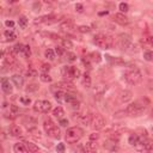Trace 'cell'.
Returning a JSON list of instances; mask_svg holds the SVG:
<instances>
[{
    "mask_svg": "<svg viewBox=\"0 0 153 153\" xmlns=\"http://www.w3.org/2000/svg\"><path fill=\"white\" fill-rule=\"evenodd\" d=\"M151 115H152V117H153V108H152V110H151Z\"/></svg>",
    "mask_w": 153,
    "mask_h": 153,
    "instance_id": "cell-53",
    "label": "cell"
},
{
    "mask_svg": "<svg viewBox=\"0 0 153 153\" xmlns=\"http://www.w3.org/2000/svg\"><path fill=\"white\" fill-rule=\"evenodd\" d=\"M55 86H57L59 90H62V91H65V90H67V91H74L73 85L72 84H68V83H59ZM65 92H66V91H65Z\"/></svg>",
    "mask_w": 153,
    "mask_h": 153,
    "instance_id": "cell-20",
    "label": "cell"
},
{
    "mask_svg": "<svg viewBox=\"0 0 153 153\" xmlns=\"http://www.w3.org/2000/svg\"><path fill=\"white\" fill-rule=\"evenodd\" d=\"M18 24H19V26H20L22 29H25V28H26V25H28V18H26V17H24V16L19 17Z\"/></svg>",
    "mask_w": 153,
    "mask_h": 153,
    "instance_id": "cell-29",
    "label": "cell"
},
{
    "mask_svg": "<svg viewBox=\"0 0 153 153\" xmlns=\"http://www.w3.org/2000/svg\"><path fill=\"white\" fill-rule=\"evenodd\" d=\"M98 139V134H91L90 135V140L92 141V140H97Z\"/></svg>",
    "mask_w": 153,
    "mask_h": 153,
    "instance_id": "cell-48",
    "label": "cell"
},
{
    "mask_svg": "<svg viewBox=\"0 0 153 153\" xmlns=\"http://www.w3.org/2000/svg\"><path fill=\"white\" fill-rule=\"evenodd\" d=\"M5 25H6V26H10V28H12V26L15 25V23H13L12 20H6V22H5Z\"/></svg>",
    "mask_w": 153,
    "mask_h": 153,
    "instance_id": "cell-47",
    "label": "cell"
},
{
    "mask_svg": "<svg viewBox=\"0 0 153 153\" xmlns=\"http://www.w3.org/2000/svg\"><path fill=\"white\" fill-rule=\"evenodd\" d=\"M144 57L146 61H149V62H153V51H145Z\"/></svg>",
    "mask_w": 153,
    "mask_h": 153,
    "instance_id": "cell-35",
    "label": "cell"
},
{
    "mask_svg": "<svg viewBox=\"0 0 153 153\" xmlns=\"http://www.w3.org/2000/svg\"><path fill=\"white\" fill-rule=\"evenodd\" d=\"M24 47L25 46H23V44H20V43H18V44H16L15 47H13V53H23V50H24Z\"/></svg>",
    "mask_w": 153,
    "mask_h": 153,
    "instance_id": "cell-37",
    "label": "cell"
},
{
    "mask_svg": "<svg viewBox=\"0 0 153 153\" xmlns=\"http://www.w3.org/2000/svg\"><path fill=\"white\" fill-rule=\"evenodd\" d=\"M53 115H54V117H56L57 120H62L64 118V116H65V110H64V108L62 107H56L54 110H53Z\"/></svg>",
    "mask_w": 153,
    "mask_h": 153,
    "instance_id": "cell-16",
    "label": "cell"
},
{
    "mask_svg": "<svg viewBox=\"0 0 153 153\" xmlns=\"http://www.w3.org/2000/svg\"><path fill=\"white\" fill-rule=\"evenodd\" d=\"M91 126L95 131H101L104 128L105 126V120L102 115H96L92 117V122H91Z\"/></svg>",
    "mask_w": 153,
    "mask_h": 153,
    "instance_id": "cell-8",
    "label": "cell"
},
{
    "mask_svg": "<svg viewBox=\"0 0 153 153\" xmlns=\"http://www.w3.org/2000/svg\"><path fill=\"white\" fill-rule=\"evenodd\" d=\"M51 109V103L48 101H36L34 104V111L36 112H41V114H46Z\"/></svg>",
    "mask_w": 153,
    "mask_h": 153,
    "instance_id": "cell-7",
    "label": "cell"
},
{
    "mask_svg": "<svg viewBox=\"0 0 153 153\" xmlns=\"http://www.w3.org/2000/svg\"><path fill=\"white\" fill-rule=\"evenodd\" d=\"M18 115H19V109H18L16 105H10L9 112H7V117L13 120V118H16Z\"/></svg>",
    "mask_w": 153,
    "mask_h": 153,
    "instance_id": "cell-17",
    "label": "cell"
},
{
    "mask_svg": "<svg viewBox=\"0 0 153 153\" xmlns=\"http://www.w3.org/2000/svg\"><path fill=\"white\" fill-rule=\"evenodd\" d=\"M145 110H146V105L144 104V103H141V102H134V103H132V104H129L127 108H126V110H125V112L128 115V116H134V117H136V116H141L144 112H145Z\"/></svg>",
    "mask_w": 153,
    "mask_h": 153,
    "instance_id": "cell-3",
    "label": "cell"
},
{
    "mask_svg": "<svg viewBox=\"0 0 153 153\" xmlns=\"http://www.w3.org/2000/svg\"><path fill=\"white\" fill-rule=\"evenodd\" d=\"M12 81L15 83V85H16L17 87H20V86H23V84H24V79H23V77L19 75V74H15V75L12 77Z\"/></svg>",
    "mask_w": 153,
    "mask_h": 153,
    "instance_id": "cell-21",
    "label": "cell"
},
{
    "mask_svg": "<svg viewBox=\"0 0 153 153\" xmlns=\"http://www.w3.org/2000/svg\"><path fill=\"white\" fill-rule=\"evenodd\" d=\"M83 129L79 128V127H72V128H68L67 132H66V135H65V139L67 141V144H75L78 142L81 138H83Z\"/></svg>",
    "mask_w": 153,
    "mask_h": 153,
    "instance_id": "cell-4",
    "label": "cell"
},
{
    "mask_svg": "<svg viewBox=\"0 0 153 153\" xmlns=\"http://www.w3.org/2000/svg\"><path fill=\"white\" fill-rule=\"evenodd\" d=\"M25 146H26V148H28V151H29L30 153H36V152H38V147H37L35 144H33V142H26Z\"/></svg>",
    "mask_w": 153,
    "mask_h": 153,
    "instance_id": "cell-26",
    "label": "cell"
},
{
    "mask_svg": "<svg viewBox=\"0 0 153 153\" xmlns=\"http://www.w3.org/2000/svg\"><path fill=\"white\" fill-rule=\"evenodd\" d=\"M78 30H79L80 33H90V31H91V29H90L88 26H85V25L79 26V28H78Z\"/></svg>",
    "mask_w": 153,
    "mask_h": 153,
    "instance_id": "cell-42",
    "label": "cell"
},
{
    "mask_svg": "<svg viewBox=\"0 0 153 153\" xmlns=\"http://www.w3.org/2000/svg\"><path fill=\"white\" fill-rule=\"evenodd\" d=\"M20 102H22L24 105H29L30 103H31V99L26 98V97H20Z\"/></svg>",
    "mask_w": 153,
    "mask_h": 153,
    "instance_id": "cell-44",
    "label": "cell"
},
{
    "mask_svg": "<svg viewBox=\"0 0 153 153\" xmlns=\"http://www.w3.org/2000/svg\"><path fill=\"white\" fill-rule=\"evenodd\" d=\"M131 43H132V40H131V36H129L128 34H121V35L117 37L116 44H117V47H118L120 49H122V50H127V49L129 48Z\"/></svg>",
    "mask_w": 153,
    "mask_h": 153,
    "instance_id": "cell-6",
    "label": "cell"
},
{
    "mask_svg": "<svg viewBox=\"0 0 153 153\" xmlns=\"http://www.w3.org/2000/svg\"><path fill=\"white\" fill-rule=\"evenodd\" d=\"M55 126V123H54V122L50 120V118H48V120H46L44 121V123H43V128H44V131L46 132H48L50 128H53Z\"/></svg>",
    "mask_w": 153,
    "mask_h": 153,
    "instance_id": "cell-27",
    "label": "cell"
},
{
    "mask_svg": "<svg viewBox=\"0 0 153 153\" xmlns=\"http://www.w3.org/2000/svg\"><path fill=\"white\" fill-rule=\"evenodd\" d=\"M125 79L129 85L135 86L142 81V73L138 67L134 66L133 68H129L128 71L125 72Z\"/></svg>",
    "mask_w": 153,
    "mask_h": 153,
    "instance_id": "cell-1",
    "label": "cell"
},
{
    "mask_svg": "<svg viewBox=\"0 0 153 153\" xmlns=\"http://www.w3.org/2000/svg\"><path fill=\"white\" fill-rule=\"evenodd\" d=\"M55 54H57L59 56H61V55H62L64 54V50H62V47H55Z\"/></svg>",
    "mask_w": 153,
    "mask_h": 153,
    "instance_id": "cell-45",
    "label": "cell"
},
{
    "mask_svg": "<svg viewBox=\"0 0 153 153\" xmlns=\"http://www.w3.org/2000/svg\"><path fill=\"white\" fill-rule=\"evenodd\" d=\"M37 90H38V85H37V84H30V85H28V87H26L28 92H35V91H37Z\"/></svg>",
    "mask_w": 153,
    "mask_h": 153,
    "instance_id": "cell-34",
    "label": "cell"
},
{
    "mask_svg": "<svg viewBox=\"0 0 153 153\" xmlns=\"http://www.w3.org/2000/svg\"><path fill=\"white\" fill-rule=\"evenodd\" d=\"M3 57L5 60V62L10 66H12L16 62V57H15V53L13 50H7V51H3Z\"/></svg>",
    "mask_w": 153,
    "mask_h": 153,
    "instance_id": "cell-10",
    "label": "cell"
},
{
    "mask_svg": "<svg viewBox=\"0 0 153 153\" xmlns=\"http://www.w3.org/2000/svg\"><path fill=\"white\" fill-rule=\"evenodd\" d=\"M86 153H96V151H86Z\"/></svg>",
    "mask_w": 153,
    "mask_h": 153,
    "instance_id": "cell-51",
    "label": "cell"
},
{
    "mask_svg": "<svg viewBox=\"0 0 153 153\" xmlns=\"http://www.w3.org/2000/svg\"><path fill=\"white\" fill-rule=\"evenodd\" d=\"M49 71H50V65L49 64H43L41 66V72L42 73H48Z\"/></svg>",
    "mask_w": 153,
    "mask_h": 153,
    "instance_id": "cell-39",
    "label": "cell"
},
{
    "mask_svg": "<svg viewBox=\"0 0 153 153\" xmlns=\"http://www.w3.org/2000/svg\"><path fill=\"white\" fill-rule=\"evenodd\" d=\"M114 19H115L116 23H118L121 25H127L129 23V19L125 13H115Z\"/></svg>",
    "mask_w": 153,
    "mask_h": 153,
    "instance_id": "cell-11",
    "label": "cell"
},
{
    "mask_svg": "<svg viewBox=\"0 0 153 153\" xmlns=\"http://www.w3.org/2000/svg\"><path fill=\"white\" fill-rule=\"evenodd\" d=\"M79 116H78V121L80 122V123H83V125H91V122H92V116L91 115H88V114H86V115H80V114H78Z\"/></svg>",
    "mask_w": 153,
    "mask_h": 153,
    "instance_id": "cell-15",
    "label": "cell"
},
{
    "mask_svg": "<svg viewBox=\"0 0 153 153\" xmlns=\"http://www.w3.org/2000/svg\"><path fill=\"white\" fill-rule=\"evenodd\" d=\"M146 42H147L148 44L153 46V36H152V37H148V38H146Z\"/></svg>",
    "mask_w": 153,
    "mask_h": 153,
    "instance_id": "cell-49",
    "label": "cell"
},
{
    "mask_svg": "<svg viewBox=\"0 0 153 153\" xmlns=\"http://www.w3.org/2000/svg\"><path fill=\"white\" fill-rule=\"evenodd\" d=\"M90 56H92V57H90L92 61H96V62H99V61H101V57H99V54L98 53H92Z\"/></svg>",
    "mask_w": 153,
    "mask_h": 153,
    "instance_id": "cell-41",
    "label": "cell"
},
{
    "mask_svg": "<svg viewBox=\"0 0 153 153\" xmlns=\"http://www.w3.org/2000/svg\"><path fill=\"white\" fill-rule=\"evenodd\" d=\"M129 144L131 145H133V146H136L138 145V142L140 141V136L139 135H136V134H132L131 136H129Z\"/></svg>",
    "mask_w": 153,
    "mask_h": 153,
    "instance_id": "cell-28",
    "label": "cell"
},
{
    "mask_svg": "<svg viewBox=\"0 0 153 153\" xmlns=\"http://www.w3.org/2000/svg\"><path fill=\"white\" fill-rule=\"evenodd\" d=\"M60 123H61V126H67V125H68V122H67L66 120H61Z\"/></svg>",
    "mask_w": 153,
    "mask_h": 153,
    "instance_id": "cell-50",
    "label": "cell"
},
{
    "mask_svg": "<svg viewBox=\"0 0 153 153\" xmlns=\"http://www.w3.org/2000/svg\"><path fill=\"white\" fill-rule=\"evenodd\" d=\"M83 10H84V6H83L81 4H77V5H75V11H78V12H83Z\"/></svg>",
    "mask_w": 153,
    "mask_h": 153,
    "instance_id": "cell-46",
    "label": "cell"
},
{
    "mask_svg": "<svg viewBox=\"0 0 153 153\" xmlns=\"http://www.w3.org/2000/svg\"><path fill=\"white\" fill-rule=\"evenodd\" d=\"M23 54L25 57H30V55H31V49H30L29 46H25L24 47V50H23Z\"/></svg>",
    "mask_w": 153,
    "mask_h": 153,
    "instance_id": "cell-38",
    "label": "cell"
},
{
    "mask_svg": "<svg viewBox=\"0 0 153 153\" xmlns=\"http://www.w3.org/2000/svg\"><path fill=\"white\" fill-rule=\"evenodd\" d=\"M4 36L6 37V40L7 41H15L16 38H17V36H16V34L12 31V30H6V31L4 33Z\"/></svg>",
    "mask_w": 153,
    "mask_h": 153,
    "instance_id": "cell-24",
    "label": "cell"
},
{
    "mask_svg": "<svg viewBox=\"0 0 153 153\" xmlns=\"http://www.w3.org/2000/svg\"><path fill=\"white\" fill-rule=\"evenodd\" d=\"M26 75L29 78H35V77H37V71L35 68H29L26 71Z\"/></svg>",
    "mask_w": 153,
    "mask_h": 153,
    "instance_id": "cell-33",
    "label": "cell"
},
{
    "mask_svg": "<svg viewBox=\"0 0 153 153\" xmlns=\"http://www.w3.org/2000/svg\"><path fill=\"white\" fill-rule=\"evenodd\" d=\"M44 55H46V57L49 59L50 61H53V60L55 59V51H54L53 49H47L46 53H44Z\"/></svg>",
    "mask_w": 153,
    "mask_h": 153,
    "instance_id": "cell-30",
    "label": "cell"
},
{
    "mask_svg": "<svg viewBox=\"0 0 153 153\" xmlns=\"http://www.w3.org/2000/svg\"><path fill=\"white\" fill-rule=\"evenodd\" d=\"M56 151H57V153H64L65 152V145L64 144H59L57 147H56Z\"/></svg>",
    "mask_w": 153,
    "mask_h": 153,
    "instance_id": "cell-43",
    "label": "cell"
},
{
    "mask_svg": "<svg viewBox=\"0 0 153 153\" xmlns=\"http://www.w3.org/2000/svg\"><path fill=\"white\" fill-rule=\"evenodd\" d=\"M107 57H108V60L110 61V64H112V65H117V66L125 65V60L122 59V57H117V56H115V57H112V56H107Z\"/></svg>",
    "mask_w": 153,
    "mask_h": 153,
    "instance_id": "cell-18",
    "label": "cell"
},
{
    "mask_svg": "<svg viewBox=\"0 0 153 153\" xmlns=\"http://www.w3.org/2000/svg\"><path fill=\"white\" fill-rule=\"evenodd\" d=\"M40 79L43 81V83H50L51 81V77L48 74V73H42L40 75Z\"/></svg>",
    "mask_w": 153,
    "mask_h": 153,
    "instance_id": "cell-31",
    "label": "cell"
},
{
    "mask_svg": "<svg viewBox=\"0 0 153 153\" xmlns=\"http://www.w3.org/2000/svg\"><path fill=\"white\" fill-rule=\"evenodd\" d=\"M60 28L62 29V30H67V31H71V30H73L74 29V24L71 22V20H64L62 23L60 24Z\"/></svg>",
    "mask_w": 153,
    "mask_h": 153,
    "instance_id": "cell-19",
    "label": "cell"
},
{
    "mask_svg": "<svg viewBox=\"0 0 153 153\" xmlns=\"http://www.w3.org/2000/svg\"><path fill=\"white\" fill-rule=\"evenodd\" d=\"M83 85H84L86 88L91 87V77H90L88 73H85V74H84V77H83Z\"/></svg>",
    "mask_w": 153,
    "mask_h": 153,
    "instance_id": "cell-25",
    "label": "cell"
},
{
    "mask_svg": "<svg viewBox=\"0 0 153 153\" xmlns=\"http://www.w3.org/2000/svg\"><path fill=\"white\" fill-rule=\"evenodd\" d=\"M147 153H153V148H151V149H148V151H147Z\"/></svg>",
    "mask_w": 153,
    "mask_h": 153,
    "instance_id": "cell-52",
    "label": "cell"
},
{
    "mask_svg": "<svg viewBox=\"0 0 153 153\" xmlns=\"http://www.w3.org/2000/svg\"><path fill=\"white\" fill-rule=\"evenodd\" d=\"M10 132H11L12 136H22L23 135V131H22V128L19 126H12Z\"/></svg>",
    "mask_w": 153,
    "mask_h": 153,
    "instance_id": "cell-22",
    "label": "cell"
},
{
    "mask_svg": "<svg viewBox=\"0 0 153 153\" xmlns=\"http://www.w3.org/2000/svg\"><path fill=\"white\" fill-rule=\"evenodd\" d=\"M47 134H48L50 138L59 139V138L61 136V131H60V128H59L57 126H54L53 128H50V129L47 132Z\"/></svg>",
    "mask_w": 153,
    "mask_h": 153,
    "instance_id": "cell-13",
    "label": "cell"
},
{
    "mask_svg": "<svg viewBox=\"0 0 153 153\" xmlns=\"http://www.w3.org/2000/svg\"><path fill=\"white\" fill-rule=\"evenodd\" d=\"M38 153H40V152H38Z\"/></svg>",
    "mask_w": 153,
    "mask_h": 153,
    "instance_id": "cell-54",
    "label": "cell"
},
{
    "mask_svg": "<svg viewBox=\"0 0 153 153\" xmlns=\"http://www.w3.org/2000/svg\"><path fill=\"white\" fill-rule=\"evenodd\" d=\"M118 7H120L121 13H126V12H128V10H129L128 4H126V3H121V4L118 5Z\"/></svg>",
    "mask_w": 153,
    "mask_h": 153,
    "instance_id": "cell-32",
    "label": "cell"
},
{
    "mask_svg": "<svg viewBox=\"0 0 153 153\" xmlns=\"http://www.w3.org/2000/svg\"><path fill=\"white\" fill-rule=\"evenodd\" d=\"M13 151H15V153H30V152L28 151V148H26L25 144H22V142H17V144H15V146H13Z\"/></svg>",
    "mask_w": 153,
    "mask_h": 153,
    "instance_id": "cell-14",
    "label": "cell"
},
{
    "mask_svg": "<svg viewBox=\"0 0 153 153\" xmlns=\"http://www.w3.org/2000/svg\"><path fill=\"white\" fill-rule=\"evenodd\" d=\"M62 47L66 49H72L73 48V43L70 40H62Z\"/></svg>",
    "mask_w": 153,
    "mask_h": 153,
    "instance_id": "cell-36",
    "label": "cell"
},
{
    "mask_svg": "<svg viewBox=\"0 0 153 153\" xmlns=\"http://www.w3.org/2000/svg\"><path fill=\"white\" fill-rule=\"evenodd\" d=\"M64 73V77L67 79V80H73V79H78L80 77V71L79 68H77L75 66H67L64 68L62 71Z\"/></svg>",
    "mask_w": 153,
    "mask_h": 153,
    "instance_id": "cell-5",
    "label": "cell"
},
{
    "mask_svg": "<svg viewBox=\"0 0 153 153\" xmlns=\"http://www.w3.org/2000/svg\"><path fill=\"white\" fill-rule=\"evenodd\" d=\"M65 96H66V92L62 90H57L56 92H55V98L57 102H65Z\"/></svg>",
    "mask_w": 153,
    "mask_h": 153,
    "instance_id": "cell-23",
    "label": "cell"
},
{
    "mask_svg": "<svg viewBox=\"0 0 153 153\" xmlns=\"http://www.w3.org/2000/svg\"><path fill=\"white\" fill-rule=\"evenodd\" d=\"M132 98H133V94L128 90H123V91H121V92L118 94V101L121 103H127Z\"/></svg>",
    "mask_w": 153,
    "mask_h": 153,
    "instance_id": "cell-9",
    "label": "cell"
},
{
    "mask_svg": "<svg viewBox=\"0 0 153 153\" xmlns=\"http://www.w3.org/2000/svg\"><path fill=\"white\" fill-rule=\"evenodd\" d=\"M66 57H67L68 61H71V62H73V61L77 60V55L73 54V53H67V54H66Z\"/></svg>",
    "mask_w": 153,
    "mask_h": 153,
    "instance_id": "cell-40",
    "label": "cell"
},
{
    "mask_svg": "<svg viewBox=\"0 0 153 153\" xmlns=\"http://www.w3.org/2000/svg\"><path fill=\"white\" fill-rule=\"evenodd\" d=\"M94 42L97 47L103 49H110L114 46V38L105 34H97L94 37Z\"/></svg>",
    "mask_w": 153,
    "mask_h": 153,
    "instance_id": "cell-2",
    "label": "cell"
},
{
    "mask_svg": "<svg viewBox=\"0 0 153 153\" xmlns=\"http://www.w3.org/2000/svg\"><path fill=\"white\" fill-rule=\"evenodd\" d=\"M1 88H3V91L5 94H12L13 87H12V84L10 83V80L7 78L1 79Z\"/></svg>",
    "mask_w": 153,
    "mask_h": 153,
    "instance_id": "cell-12",
    "label": "cell"
}]
</instances>
